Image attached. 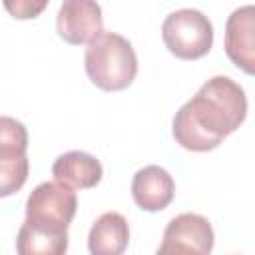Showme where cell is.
Listing matches in <instances>:
<instances>
[{
  "instance_id": "1",
  "label": "cell",
  "mask_w": 255,
  "mask_h": 255,
  "mask_svg": "<svg viewBox=\"0 0 255 255\" xmlns=\"http://www.w3.org/2000/svg\"><path fill=\"white\" fill-rule=\"evenodd\" d=\"M245 116L247 96L243 88L227 76H213L175 112L171 133L183 149L209 151L233 133Z\"/></svg>"
},
{
  "instance_id": "2",
  "label": "cell",
  "mask_w": 255,
  "mask_h": 255,
  "mask_svg": "<svg viewBox=\"0 0 255 255\" xmlns=\"http://www.w3.org/2000/svg\"><path fill=\"white\" fill-rule=\"evenodd\" d=\"M86 74L104 92L126 90L137 74V56L124 36L102 30L86 48Z\"/></svg>"
},
{
  "instance_id": "3",
  "label": "cell",
  "mask_w": 255,
  "mask_h": 255,
  "mask_svg": "<svg viewBox=\"0 0 255 255\" xmlns=\"http://www.w3.org/2000/svg\"><path fill=\"white\" fill-rule=\"evenodd\" d=\"M78 209V197L74 187L60 181H44L32 189L26 201V219L24 223L50 231V233H68Z\"/></svg>"
},
{
  "instance_id": "4",
  "label": "cell",
  "mask_w": 255,
  "mask_h": 255,
  "mask_svg": "<svg viewBox=\"0 0 255 255\" xmlns=\"http://www.w3.org/2000/svg\"><path fill=\"white\" fill-rule=\"evenodd\" d=\"M161 38L175 58L197 60L203 58L213 46V26L203 12L181 8L163 20Z\"/></svg>"
},
{
  "instance_id": "5",
  "label": "cell",
  "mask_w": 255,
  "mask_h": 255,
  "mask_svg": "<svg viewBox=\"0 0 255 255\" xmlns=\"http://www.w3.org/2000/svg\"><path fill=\"white\" fill-rule=\"evenodd\" d=\"M28 131L22 122L0 118V195L8 197L28 179Z\"/></svg>"
},
{
  "instance_id": "6",
  "label": "cell",
  "mask_w": 255,
  "mask_h": 255,
  "mask_svg": "<svg viewBox=\"0 0 255 255\" xmlns=\"http://www.w3.org/2000/svg\"><path fill=\"white\" fill-rule=\"evenodd\" d=\"M211 223L199 213H181L173 217L165 231L157 253H211L213 249Z\"/></svg>"
},
{
  "instance_id": "7",
  "label": "cell",
  "mask_w": 255,
  "mask_h": 255,
  "mask_svg": "<svg viewBox=\"0 0 255 255\" xmlns=\"http://www.w3.org/2000/svg\"><path fill=\"white\" fill-rule=\"evenodd\" d=\"M102 8L96 0H64L58 10V34L72 46L90 44L102 32Z\"/></svg>"
},
{
  "instance_id": "8",
  "label": "cell",
  "mask_w": 255,
  "mask_h": 255,
  "mask_svg": "<svg viewBox=\"0 0 255 255\" xmlns=\"http://www.w3.org/2000/svg\"><path fill=\"white\" fill-rule=\"evenodd\" d=\"M225 54L245 74L255 76V6H239L225 24Z\"/></svg>"
},
{
  "instance_id": "9",
  "label": "cell",
  "mask_w": 255,
  "mask_h": 255,
  "mask_svg": "<svg viewBox=\"0 0 255 255\" xmlns=\"http://www.w3.org/2000/svg\"><path fill=\"white\" fill-rule=\"evenodd\" d=\"M131 195L135 205L143 211H161L173 201L175 181L163 167L145 165L133 175Z\"/></svg>"
},
{
  "instance_id": "10",
  "label": "cell",
  "mask_w": 255,
  "mask_h": 255,
  "mask_svg": "<svg viewBox=\"0 0 255 255\" xmlns=\"http://www.w3.org/2000/svg\"><path fill=\"white\" fill-rule=\"evenodd\" d=\"M52 175L56 181L66 183L74 189H92L102 181L104 167L98 157L92 153L74 149L68 153H62L54 165H52Z\"/></svg>"
},
{
  "instance_id": "11",
  "label": "cell",
  "mask_w": 255,
  "mask_h": 255,
  "mask_svg": "<svg viewBox=\"0 0 255 255\" xmlns=\"http://www.w3.org/2000/svg\"><path fill=\"white\" fill-rule=\"evenodd\" d=\"M129 243L128 219L118 211L102 213L88 235V249L92 255H120Z\"/></svg>"
},
{
  "instance_id": "12",
  "label": "cell",
  "mask_w": 255,
  "mask_h": 255,
  "mask_svg": "<svg viewBox=\"0 0 255 255\" xmlns=\"http://www.w3.org/2000/svg\"><path fill=\"white\" fill-rule=\"evenodd\" d=\"M16 251L20 255H62L68 251V233H50L22 223L16 237Z\"/></svg>"
},
{
  "instance_id": "13",
  "label": "cell",
  "mask_w": 255,
  "mask_h": 255,
  "mask_svg": "<svg viewBox=\"0 0 255 255\" xmlns=\"http://www.w3.org/2000/svg\"><path fill=\"white\" fill-rule=\"evenodd\" d=\"M50 0H2L6 12L16 20H32L38 18Z\"/></svg>"
}]
</instances>
